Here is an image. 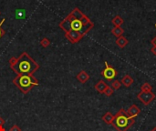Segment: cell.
<instances>
[{
	"label": "cell",
	"instance_id": "6da1fadb",
	"mask_svg": "<svg viewBox=\"0 0 156 131\" xmlns=\"http://www.w3.org/2000/svg\"><path fill=\"white\" fill-rule=\"evenodd\" d=\"M59 26L64 32L76 31L86 36L94 27V23L81 12L79 7H75L60 23Z\"/></svg>",
	"mask_w": 156,
	"mask_h": 131
},
{
	"label": "cell",
	"instance_id": "7a4b0ae2",
	"mask_svg": "<svg viewBox=\"0 0 156 131\" xmlns=\"http://www.w3.org/2000/svg\"><path fill=\"white\" fill-rule=\"evenodd\" d=\"M10 67L15 73L19 76H30L39 69L40 66L31 58V56H29L27 52H23L17 58L16 63Z\"/></svg>",
	"mask_w": 156,
	"mask_h": 131
},
{
	"label": "cell",
	"instance_id": "3957f363",
	"mask_svg": "<svg viewBox=\"0 0 156 131\" xmlns=\"http://www.w3.org/2000/svg\"><path fill=\"white\" fill-rule=\"evenodd\" d=\"M134 122V117H130L127 111H125L123 109H120L114 115V118L112 125L117 131H128V129H130L132 127Z\"/></svg>",
	"mask_w": 156,
	"mask_h": 131
},
{
	"label": "cell",
	"instance_id": "277c9868",
	"mask_svg": "<svg viewBox=\"0 0 156 131\" xmlns=\"http://www.w3.org/2000/svg\"><path fill=\"white\" fill-rule=\"evenodd\" d=\"M12 83L15 86H16V88H18L23 94H27L29 91L32 90V88L35 86H38V80L33 75H30V76L17 75L12 80Z\"/></svg>",
	"mask_w": 156,
	"mask_h": 131
},
{
	"label": "cell",
	"instance_id": "5b68a950",
	"mask_svg": "<svg viewBox=\"0 0 156 131\" xmlns=\"http://www.w3.org/2000/svg\"><path fill=\"white\" fill-rule=\"evenodd\" d=\"M118 71L112 66L108 64V62L105 61V68L101 71V76L108 81H112L117 77Z\"/></svg>",
	"mask_w": 156,
	"mask_h": 131
},
{
	"label": "cell",
	"instance_id": "8992f818",
	"mask_svg": "<svg viewBox=\"0 0 156 131\" xmlns=\"http://www.w3.org/2000/svg\"><path fill=\"white\" fill-rule=\"evenodd\" d=\"M155 94L153 92H141L137 95V98L140 100L143 105L148 106L155 99Z\"/></svg>",
	"mask_w": 156,
	"mask_h": 131
},
{
	"label": "cell",
	"instance_id": "52a82bcc",
	"mask_svg": "<svg viewBox=\"0 0 156 131\" xmlns=\"http://www.w3.org/2000/svg\"><path fill=\"white\" fill-rule=\"evenodd\" d=\"M65 37L70 43L77 44L84 37V36L82 34L76 32V31H67V32H65Z\"/></svg>",
	"mask_w": 156,
	"mask_h": 131
},
{
	"label": "cell",
	"instance_id": "ba28073f",
	"mask_svg": "<svg viewBox=\"0 0 156 131\" xmlns=\"http://www.w3.org/2000/svg\"><path fill=\"white\" fill-rule=\"evenodd\" d=\"M76 78L79 83L85 84L86 82H88L90 80V75L85 70H81L78 73Z\"/></svg>",
	"mask_w": 156,
	"mask_h": 131
},
{
	"label": "cell",
	"instance_id": "9c48e42d",
	"mask_svg": "<svg viewBox=\"0 0 156 131\" xmlns=\"http://www.w3.org/2000/svg\"><path fill=\"white\" fill-rule=\"evenodd\" d=\"M127 113L129 114L130 117L135 118L139 115V114L141 113V109H140V107H137L136 105H131L129 107V109H128V111H127Z\"/></svg>",
	"mask_w": 156,
	"mask_h": 131
},
{
	"label": "cell",
	"instance_id": "30bf717a",
	"mask_svg": "<svg viewBox=\"0 0 156 131\" xmlns=\"http://www.w3.org/2000/svg\"><path fill=\"white\" fill-rule=\"evenodd\" d=\"M120 83L123 85L126 88H130L132 84H133V78H132L130 75H125L122 78H121Z\"/></svg>",
	"mask_w": 156,
	"mask_h": 131
},
{
	"label": "cell",
	"instance_id": "8fae6325",
	"mask_svg": "<svg viewBox=\"0 0 156 131\" xmlns=\"http://www.w3.org/2000/svg\"><path fill=\"white\" fill-rule=\"evenodd\" d=\"M94 88H95V89H96L99 93L103 94L104 91H105L106 88H108V85H107L105 82H104L103 80H100L99 82H98V83L95 85Z\"/></svg>",
	"mask_w": 156,
	"mask_h": 131
},
{
	"label": "cell",
	"instance_id": "7c38bea8",
	"mask_svg": "<svg viewBox=\"0 0 156 131\" xmlns=\"http://www.w3.org/2000/svg\"><path fill=\"white\" fill-rule=\"evenodd\" d=\"M115 43H116V45H118L120 48H124L126 45H128L129 41H128V39H127L125 37L121 36V37H117Z\"/></svg>",
	"mask_w": 156,
	"mask_h": 131
},
{
	"label": "cell",
	"instance_id": "4fadbf2b",
	"mask_svg": "<svg viewBox=\"0 0 156 131\" xmlns=\"http://www.w3.org/2000/svg\"><path fill=\"white\" fill-rule=\"evenodd\" d=\"M113 118H114V116L112 115L111 112H106L102 116V120L105 122L106 124H108V125H112V124Z\"/></svg>",
	"mask_w": 156,
	"mask_h": 131
},
{
	"label": "cell",
	"instance_id": "5bb4252c",
	"mask_svg": "<svg viewBox=\"0 0 156 131\" xmlns=\"http://www.w3.org/2000/svg\"><path fill=\"white\" fill-rule=\"evenodd\" d=\"M124 33V29L121 28V26H114L112 29V34L116 37H120L123 35Z\"/></svg>",
	"mask_w": 156,
	"mask_h": 131
},
{
	"label": "cell",
	"instance_id": "9a60e30c",
	"mask_svg": "<svg viewBox=\"0 0 156 131\" xmlns=\"http://www.w3.org/2000/svg\"><path fill=\"white\" fill-rule=\"evenodd\" d=\"M112 23L114 26H121V25L124 23V20L120 16H115L112 20Z\"/></svg>",
	"mask_w": 156,
	"mask_h": 131
},
{
	"label": "cell",
	"instance_id": "2e32d148",
	"mask_svg": "<svg viewBox=\"0 0 156 131\" xmlns=\"http://www.w3.org/2000/svg\"><path fill=\"white\" fill-rule=\"evenodd\" d=\"M152 90H153V87L149 83H147V82L143 83L142 85V87H141V91H142V92H152Z\"/></svg>",
	"mask_w": 156,
	"mask_h": 131
},
{
	"label": "cell",
	"instance_id": "e0dca14e",
	"mask_svg": "<svg viewBox=\"0 0 156 131\" xmlns=\"http://www.w3.org/2000/svg\"><path fill=\"white\" fill-rule=\"evenodd\" d=\"M49 45H50V41H49V39L47 38V37L42 38L41 41H40V45H41V47L44 48L49 47Z\"/></svg>",
	"mask_w": 156,
	"mask_h": 131
},
{
	"label": "cell",
	"instance_id": "ac0fdd59",
	"mask_svg": "<svg viewBox=\"0 0 156 131\" xmlns=\"http://www.w3.org/2000/svg\"><path fill=\"white\" fill-rule=\"evenodd\" d=\"M120 86H121V83L119 80H114L112 83V86L111 87L113 88V90H118V89H120Z\"/></svg>",
	"mask_w": 156,
	"mask_h": 131
},
{
	"label": "cell",
	"instance_id": "d6986e66",
	"mask_svg": "<svg viewBox=\"0 0 156 131\" xmlns=\"http://www.w3.org/2000/svg\"><path fill=\"white\" fill-rule=\"evenodd\" d=\"M113 92H114V90H113V88H112V87H109V86H108V88H106V90L104 91V95H105L106 96H112L113 95Z\"/></svg>",
	"mask_w": 156,
	"mask_h": 131
},
{
	"label": "cell",
	"instance_id": "ffe728a7",
	"mask_svg": "<svg viewBox=\"0 0 156 131\" xmlns=\"http://www.w3.org/2000/svg\"><path fill=\"white\" fill-rule=\"evenodd\" d=\"M5 21V18H3L2 19V21L0 22V39H1L4 36H5V30L2 28V25L4 24V22Z\"/></svg>",
	"mask_w": 156,
	"mask_h": 131
},
{
	"label": "cell",
	"instance_id": "44dd1931",
	"mask_svg": "<svg viewBox=\"0 0 156 131\" xmlns=\"http://www.w3.org/2000/svg\"><path fill=\"white\" fill-rule=\"evenodd\" d=\"M16 61H17V58H16V56H12V58H11L9 59V61H8L10 67L14 66V65L16 63Z\"/></svg>",
	"mask_w": 156,
	"mask_h": 131
},
{
	"label": "cell",
	"instance_id": "7402d4cb",
	"mask_svg": "<svg viewBox=\"0 0 156 131\" xmlns=\"http://www.w3.org/2000/svg\"><path fill=\"white\" fill-rule=\"evenodd\" d=\"M9 131H22V130L17 125H13V126L9 128Z\"/></svg>",
	"mask_w": 156,
	"mask_h": 131
},
{
	"label": "cell",
	"instance_id": "603a6c76",
	"mask_svg": "<svg viewBox=\"0 0 156 131\" xmlns=\"http://www.w3.org/2000/svg\"><path fill=\"white\" fill-rule=\"evenodd\" d=\"M151 43H152V45H153V47H155V48H156V37L152 39Z\"/></svg>",
	"mask_w": 156,
	"mask_h": 131
},
{
	"label": "cell",
	"instance_id": "cb8c5ba5",
	"mask_svg": "<svg viewBox=\"0 0 156 131\" xmlns=\"http://www.w3.org/2000/svg\"><path fill=\"white\" fill-rule=\"evenodd\" d=\"M5 119H4L2 117H0V126H4V125H5Z\"/></svg>",
	"mask_w": 156,
	"mask_h": 131
},
{
	"label": "cell",
	"instance_id": "d4e9b609",
	"mask_svg": "<svg viewBox=\"0 0 156 131\" xmlns=\"http://www.w3.org/2000/svg\"><path fill=\"white\" fill-rule=\"evenodd\" d=\"M151 51H152V53H153V55L156 56V48H155V47H153L152 49H151Z\"/></svg>",
	"mask_w": 156,
	"mask_h": 131
},
{
	"label": "cell",
	"instance_id": "484cf974",
	"mask_svg": "<svg viewBox=\"0 0 156 131\" xmlns=\"http://www.w3.org/2000/svg\"><path fill=\"white\" fill-rule=\"evenodd\" d=\"M0 131H5V128H4V126H0Z\"/></svg>",
	"mask_w": 156,
	"mask_h": 131
},
{
	"label": "cell",
	"instance_id": "4316f807",
	"mask_svg": "<svg viewBox=\"0 0 156 131\" xmlns=\"http://www.w3.org/2000/svg\"><path fill=\"white\" fill-rule=\"evenodd\" d=\"M151 131H156V127H154V128H153Z\"/></svg>",
	"mask_w": 156,
	"mask_h": 131
},
{
	"label": "cell",
	"instance_id": "83f0119b",
	"mask_svg": "<svg viewBox=\"0 0 156 131\" xmlns=\"http://www.w3.org/2000/svg\"><path fill=\"white\" fill-rule=\"evenodd\" d=\"M0 15H1V12H0Z\"/></svg>",
	"mask_w": 156,
	"mask_h": 131
},
{
	"label": "cell",
	"instance_id": "f1b7e54d",
	"mask_svg": "<svg viewBox=\"0 0 156 131\" xmlns=\"http://www.w3.org/2000/svg\"><path fill=\"white\" fill-rule=\"evenodd\" d=\"M155 27H156V24H155Z\"/></svg>",
	"mask_w": 156,
	"mask_h": 131
}]
</instances>
